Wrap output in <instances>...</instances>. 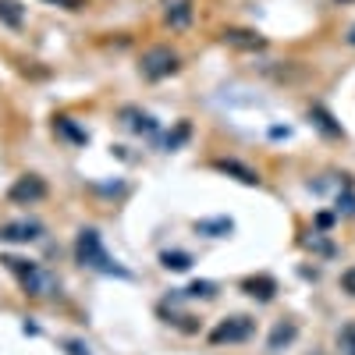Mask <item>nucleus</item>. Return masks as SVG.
<instances>
[{"instance_id":"obj_4","label":"nucleus","mask_w":355,"mask_h":355,"mask_svg":"<svg viewBox=\"0 0 355 355\" xmlns=\"http://www.w3.org/2000/svg\"><path fill=\"white\" fill-rule=\"evenodd\" d=\"M252 331H256V323L249 316H231L220 327L210 331V345H242V341L252 338Z\"/></svg>"},{"instance_id":"obj_22","label":"nucleus","mask_w":355,"mask_h":355,"mask_svg":"<svg viewBox=\"0 0 355 355\" xmlns=\"http://www.w3.org/2000/svg\"><path fill=\"white\" fill-rule=\"evenodd\" d=\"M46 4H57V8H68V11H78V8H85V0H46Z\"/></svg>"},{"instance_id":"obj_18","label":"nucleus","mask_w":355,"mask_h":355,"mask_svg":"<svg viewBox=\"0 0 355 355\" xmlns=\"http://www.w3.org/2000/svg\"><path fill=\"white\" fill-rule=\"evenodd\" d=\"M338 352L341 355H355V323H345L338 331Z\"/></svg>"},{"instance_id":"obj_1","label":"nucleus","mask_w":355,"mask_h":355,"mask_svg":"<svg viewBox=\"0 0 355 355\" xmlns=\"http://www.w3.org/2000/svg\"><path fill=\"white\" fill-rule=\"evenodd\" d=\"M0 263H4L8 270L18 277V284H21V291L28 295V299H50V295L57 291L53 274H46L40 263H33V259H18V256H4Z\"/></svg>"},{"instance_id":"obj_23","label":"nucleus","mask_w":355,"mask_h":355,"mask_svg":"<svg viewBox=\"0 0 355 355\" xmlns=\"http://www.w3.org/2000/svg\"><path fill=\"white\" fill-rule=\"evenodd\" d=\"M64 352H68V355H89L82 341H64Z\"/></svg>"},{"instance_id":"obj_16","label":"nucleus","mask_w":355,"mask_h":355,"mask_svg":"<svg viewBox=\"0 0 355 355\" xmlns=\"http://www.w3.org/2000/svg\"><path fill=\"white\" fill-rule=\"evenodd\" d=\"M160 266H164V270H174V274H185L189 266H192V256L189 252H178V249L174 252L167 249V252H160Z\"/></svg>"},{"instance_id":"obj_25","label":"nucleus","mask_w":355,"mask_h":355,"mask_svg":"<svg viewBox=\"0 0 355 355\" xmlns=\"http://www.w3.org/2000/svg\"><path fill=\"white\" fill-rule=\"evenodd\" d=\"M313 355H323V352H313Z\"/></svg>"},{"instance_id":"obj_8","label":"nucleus","mask_w":355,"mask_h":355,"mask_svg":"<svg viewBox=\"0 0 355 355\" xmlns=\"http://www.w3.org/2000/svg\"><path fill=\"white\" fill-rule=\"evenodd\" d=\"M164 21L174 28V33L189 28V25H192V0H167V8H164Z\"/></svg>"},{"instance_id":"obj_15","label":"nucleus","mask_w":355,"mask_h":355,"mask_svg":"<svg viewBox=\"0 0 355 355\" xmlns=\"http://www.w3.org/2000/svg\"><path fill=\"white\" fill-rule=\"evenodd\" d=\"M196 231L199 234H210V239H227L234 231V224L227 217H217V220H196Z\"/></svg>"},{"instance_id":"obj_5","label":"nucleus","mask_w":355,"mask_h":355,"mask_svg":"<svg viewBox=\"0 0 355 355\" xmlns=\"http://www.w3.org/2000/svg\"><path fill=\"white\" fill-rule=\"evenodd\" d=\"M46 182L43 178H36V174H25V178H18V182L8 189V199L15 202V206H36V202H43L46 199Z\"/></svg>"},{"instance_id":"obj_17","label":"nucleus","mask_w":355,"mask_h":355,"mask_svg":"<svg viewBox=\"0 0 355 355\" xmlns=\"http://www.w3.org/2000/svg\"><path fill=\"white\" fill-rule=\"evenodd\" d=\"M309 117H313V121H316L323 132H327V135H341V125H338L334 117H331L327 110H323L320 103H313V107H309Z\"/></svg>"},{"instance_id":"obj_3","label":"nucleus","mask_w":355,"mask_h":355,"mask_svg":"<svg viewBox=\"0 0 355 355\" xmlns=\"http://www.w3.org/2000/svg\"><path fill=\"white\" fill-rule=\"evenodd\" d=\"M178 68H182V57H178L171 46H164V43L150 46L139 57V71H142L146 82H164V78L178 75Z\"/></svg>"},{"instance_id":"obj_24","label":"nucleus","mask_w":355,"mask_h":355,"mask_svg":"<svg viewBox=\"0 0 355 355\" xmlns=\"http://www.w3.org/2000/svg\"><path fill=\"white\" fill-rule=\"evenodd\" d=\"M345 43H348V46H355V25L348 28V36H345Z\"/></svg>"},{"instance_id":"obj_2","label":"nucleus","mask_w":355,"mask_h":355,"mask_svg":"<svg viewBox=\"0 0 355 355\" xmlns=\"http://www.w3.org/2000/svg\"><path fill=\"white\" fill-rule=\"evenodd\" d=\"M75 259H78L82 266H89V270H103V274H121V277H125L121 266L107 256L96 227H82V231H78V239H75Z\"/></svg>"},{"instance_id":"obj_11","label":"nucleus","mask_w":355,"mask_h":355,"mask_svg":"<svg viewBox=\"0 0 355 355\" xmlns=\"http://www.w3.org/2000/svg\"><path fill=\"white\" fill-rule=\"evenodd\" d=\"M242 288L252 295V299H259V302H270V299H274V291H277V281H274V277H266V274H259V277L242 281Z\"/></svg>"},{"instance_id":"obj_14","label":"nucleus","mask_w":355,"mask_h":355,"mask_svg":"<svg viewBox=\"0 0 355 355\" xmlns=\"http://www.w3.org/2000/svg\"><path fill=\"white\" fill-rule=\"evenodd\" d=\"M21 21H25V8L18 4V0H0V25L21 28Z\"/></svg>"},{"instance_id":"obj_9","label":"nucleus","mask_w":355,"mask_h":355,"mask_svg":"<svg viewBox=\"0 0 355 355\" xmlns=\"http://www.w3.org/2000/svg\"><path fill=\"white\" fill-rule=\"evenodd\" d=\"M121 121L132 128V132H139V135H153L157 132V121L146 110H139V107H125L121 110Z\"/></svg>"},{"instance_id":"obj_20","label":"nucleus","mask_w":355,"mask_h":355,"mask_svg":"<svg viewBox=\"0 0 355 355\" xmlns=\"http://www.w3.org/2000/svg\"><path fill=\"white\" fill-rule=\"evenodd\" d=\"M189 132H192V128H189V121H182L174 135H167V150H178V146H182V142L189 139Z\"/></svg>"},{"instance_id":"obj_19","label":"nucleus","mask_w":355,"mask_h":355,"mask_svg":"<svg viewBox=\"0 0 355 355\" xmlns=\"http://www.w3.org/2000/svg\"><path fill=\"white\" fill-rule=\"evenodd\" d=\"M185 295H189V299H214V295H217V284H210V281H196V284L185 288Z\"/></svg>"},{"instance_id":"obj_13","label":"nucleus","mask_w":355,"mask_h":355,"mask_svg":"<svg viewBox=\"0 0 355 355\" xmlns=\"http://www.w3.org/2000/svg\"><path fill=\"white\" fill-rule=\"evenodd\" d=\"M295 334H299V327H295L291 320H284V323H277V327H274V334H270V341H266V348H270V352H281L284 345L295 341Z\"/></svg>"},{"instance_id":"obj_21","label":"nucleus","mask_w":355,"mask_h":355,"mask_svg":"<svg viewBox=\"0 0 355 355\" xmlns=\"http://www.w3.org/2000/svg\"><path fill=\"white\" fill-rule=\"evenodd\" d=\"M341 291H348L352 299H355V266H348V270L341 274Z\"/></svg>"},{"instance_id":"obj_10","label":"nucleus","mask_w":355,"mask_h":355,"mask_svg":"<svg viewBox=\"0 0 355 355\" xmlns=\"http://www.w3.org/2000/svg\"><path fill=\"white\" fill-rule=\"evenodd\" d=\"M214 167L224 171V174H231V178H239L242 185H259V174L252 167H245L242 160H214Z\"/></svg>"},{"instance_id":"obj_12","label":"nucleus","mask_w":355,"mask_h":355,"mask_svg":"<svg viewBox=\"0 0 355 355\" xmlns=\"http://www.w3.org/2000/svg\"><path fill=\"white\" fill-rule=\"evenodd\" d=\"M53 132H61V135H64V139H71L75 146H85V139H89V135H85V132H82V128L71 121L68 114H57V117H53Z\"/></svg>"},{"instance_id":"obj_7","label":"nucleus","mask_w":355,"mask_h":355,"mask_svg":"<svg viewBox=\"0 0 355 355\" xmlns=\"http://www.w3.org/2000/svg\"><path fill=\"white\" fill-rule=\"evenodd\" d=\"M220 40H224V46H234V50H263L266 46V40L259 33H252V28H234V25L224 28Z\"/></svg>"},{"instance_id":"obj_6","label":"nucleus","mask_w":355,"mask_h":355,"mask_svg":"<svg viewBox=\"0 0 355 355\" xmlns=\"http://www.w3.org/2000/svg\"><path fill=\"white\" fill-rule=\"evenodd\" d=\"M43 239V224L40 220H8V224H0V242H11V245H28V242H36Z\"/></svg>"}]
</instances>
